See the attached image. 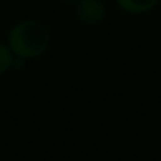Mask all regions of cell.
Wrapping results in <instances>:
<instances>
[{
	"label": "cell",
	"instance_id": "6da1fadb",
	"mask_svg": "<svg viewBox=\"0 0 161 161\" xmlns=\"http://www.w3.org/2000/svg\"><path fill=\"white\" fill-rule=\"evenodd\" d=\"M49 28L35 19L17 22L8 33V47L19 58H36L49 47Z\"/></svg>",
	"mask_w": 161,
	"mask_h": 161
},
{
	"label": "cell",
	"instance_id": "7a4b0ae2",
	"mask_svg": "<svg viewBox=\"0 0 161 161\" xmlns=\"http://www.w3.org/2000/svg\"><path fill=\"white\" fill-rule=\"evenodd\" d=\"M74 11L77 19L86 25H97L107 16V8L102 0H77Z\"/></svg>",
	"mask_w": 161,
	"mask_h": 161
},
{
	"label": "cell",
	"instance_id": "3957f363",
	"mask_svg": "<svg viewBox=\"0 0 161 161\" xmlns=\"http://www.w3.org/2000/svg\"><path fill=\"white\" fill-rule=\"evenodd\" d=\"M119 8H122L125 13L130 14H142L150 9H153L160 0H116Z\"/></svg>",
	"mask_w": 161,
	"mask_h": 161
},
{
	"label": "cell",
	"instance_id": "277c9868",
	"mask_svg": "<svg viewBox=\"0 0 161 161\" xmlns=\"http://www.w3.org/2000/svg\"><path fill=\"white\" fill-rule=\"evenodd\" d=\"M13 63H14V55L9 50V47L5 44H0V75L8 72Z\"/></svg>",
	"mask_w": 161,
	"mask_h": 161
}]
</instances>
